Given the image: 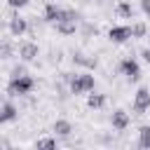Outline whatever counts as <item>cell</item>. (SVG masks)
I'll return each instance as SVG.
<instances>
[{
	"instance_id": "cell-1",
	"label": "cell",
	"mask_w": 150,
	"mask_h": 150,
	"mask_svg": "<svg viewBox=\"0 0 150 150\" xmlns=\"http://www.w3.org/2000/svg\"><path fill=\"white\" fill-rule=\"evenodd\" d=\"M68 87H70V94L80 96V94H89V91H94L96 80H94V75H89V73H75V75L70 77Z\"/></svg>"
},
{
	"instance_id": "cell-2",
	"label": "cell",
	"mask_w": 150,
	"mask_h": 150,
	"mask_svg": "<svg viewBox=\"0 0 150 150\" xmlns=\"http://www.w3.org/2000/svg\"><path fill=\"white\" fill-rule=\"evenodd\" d=\"M35 87V80L30 75H19V77H12L9 84H7V94L9 96H26L30 94Z\"/></svg>"
},
{
	"instance_id": "cell-3",
	"label": "cell",
	"mask_w": 150,
	"mask_h": 150,
	"mask_svg": "<svg viewBox=\"0 0 150 150\" xmlns=\"http://www.w3.org/2000/svg\"><path fill=\"white\" fill-rule=\"evenodd\" d=\"M117 70H120L129 82H138V80H141V66H138V61H136V59H131V56L122 59V61H120V66H117Z\"/></svg>"
},
{
	"instance_id": "cell-4",
	"label": "cell",
	"mask_w": 150,
	"mask_h": 150,
	"mask_svg": "<svg viewBox=\"0 0 150 150\" xmlns=\"http://www.w3.org/2000/svg\"><path fill=\"white\" fill-rule=\"evenodd\" d=\"M7 21H9V33H12V38H21V35H26V33L30 30L28 19H23V16H19V14H12Z\"/></svg>"
},
{
	"instance_id": "cell-5",
	"label": "cell",
	"mask_w": 150,
	"mask_h": 150,
	"mask_svg": "<svg viewBox=\"0 0 150 150\" xmlns=\"http://www.w3.org/2000/svg\"><path fill=\"white\" fill-rule=\"evenodd\" d=\"M145 110H150V89L148 87H141L134 94V112L136 115H143Z\"/></svg>"
},
{
	"instance_id": "cell-6",
	"label": "cell",
	"mask_w": 150,
	"mask_h": 150,
	"mask_svg": "<svg viewBox=\"0 0 150 150\" xmlns=\"http://www.w3.org/2000/svg\"><path fill=\"white\" fill-rule=\"evenodd\" d=\"M110 124H112V129H115V131H127V129H129V124H131V117H129V112H127V110L117 108V110H112V115H110Z\"/></svg>"
},
{
	"instance_id": "cell-7",
	"label": "cell",
	"mask_w": 150,
	"mask_h": 150,
	"mask_svg": "<svg viewBox=\"0 0 150 150\" xmlns=\"http://www.w3.org/2000/svg\"><path fill=\"white\" fill-rule=\"evenodd\" d=\"M19 56H21V61H35V59L40 56V47H38V42H33V40L21 42V45H19Z\"/></svg>"
},
{
	"instance_id": "cell-8",
	"label": "cell",
	"mask_w": 150,
	"mask_h": 150,
	"mask_svg": "<svg viewBox=\"0 0 150 150\" xmlns=\"http://www.w3.org/2000/svg\"><path fill=\"white\" fill-rule=\"evenodd\" d=\"M108 38H110L112 42L122 45V42L131 40V38H134V33H131V26H112V28L108 30Z\"/></svg>"
},
{
	"instance_id": "cell-9",
	"label": "cell",
	"mask_w": 150,
	"mask_h": 150,
	"mask_svg": "<svg viewBox=\"0 0 150 150\" xmlns=\"http://www.w3.org/2000/svg\"><path fill=\"white\" fill-rule=\"evenodd\" d=\"M54 28H56L59 35L68 38V35H75V33H77V21H75V19H61V21L54 23Z\"/></svg>"
},
{
	"instance_id": "cell-10",
	"label": "cell",
	"mask_w": 150,
	"mask_h": 150,
	"mask_svg": "<svg viewBox=\"0 0 150 150\" xmlns=\"http://www.w3.org/2000/svg\"><path fill=\"white\" fill-rule=\"evenodd\" d=\"M105 103H108V96H105V94L89 91V96H87V108H89V110L98 112V110H103V108H105Z\"/></svg>"
},
{
	"instance_id": "cell-11",
	"label": "cell",
	"mask_w": 150,
	"mask_h": 150,
	"mask_svg": "<svg viewBox=\"0 0 150 150\" xmlns=\"http://www.w3.org/2000/svg\"><path fill=\"white\" fill-rule=\"evenodd\" d=\"M63 7H59V5H54V2H47L45 5V21H49V23H56V21H61L63 19Z\"/></svg>"
},
{
	"instance_id": "cell-12",
	"label": "cell",
	"mask_w": 150,
	"mask_h": 150,
	"mask_svg": "<svg viewBox=\"0 0 150 150\" xmlns=\"http://www.w3.org/2000/svg\"><path fill=\"white\" fill-rule=\"evenodd\" d=\"M16 115H19V108H16L9 98L2 101V115H0V122L7 124V122H12V120H16Z\"/></svg>"
},
{
	"instance_id": "cell-13",
	"label": "cell",
	"mask_w": 150,
	"mask_h": 150,
	"mask_svg": "<svg viewBox=\"0 0 150 150\" xmlns=\"http://www.w3.org/2000/svg\"><path fill=\"white\" fill-rule=\"evenodd\" d=\"M52 131H54L59 138H68V136L73 134V124H70L68 120H56V122L52 124Z\"/></svg>"
},
{
	"instance_id": "cell-14",
	"label": "cell",
	"mask_w": 150,
	"mask_h": 150,
	"mask_svg": "<svg viewBox=\"0 0 150 150\" xmlns=\"http://www.w3.org/2000/svg\"><path fill=\"white\" fill-rule=\"evenodd\" d=\"M120 19H134V7H131V2H127V0H117V5H115V9H112Z\"/></svg>"
},
{
	"instance_id": "cell-15",
	"label": "cell",
	"mask_w": 150,
	"mask_h": 150,
	"mask_svg": "<svg viewBox=\"0 0 150 150\" xmlns=\"http://www.w3.org/2000/svg\"><path fill=\"white\" fill-rule=\"evenodd\" d=\"M73 61H75L77 66H84V68H96V59H91V56L84 54V52H75V54H73Z\"/></svg>"
},
{
	"instance_id": "cell-16",
	"label": "cell",
	"mask_w": 150,
	"mask_h": 150,
	"mask_svg": "<svg viewBox=\"0 0 150 150\" xmlns=\"http://www.w3.org/2000/svg\"><path fill=\"white\" fill-rule=\"evenodd\" d=\"M148 26H145V21H134L131 23V33H134V38H145L148 35Z\"/></svg>"
},
{
	"instance_id": "cell-17",
	"label": "cell",
	"mask_w": 150,
	"mask_h": 150,
	"mask_svg": "<svg viewBox=\"0 0 150 150\" xmlns=\"http://www.w3.org/2000/svg\"><path fill=\"white\" fill-rule=\"evenodd\" d=\"M56 145H59V141L56 138H49V136H42V138L35 141V148H56Z\"/></svg>"
},
{
	"instance_id": "cell-18",
	"label": "cell",
	"mask_w": 150,
	"mask_h": 150,
	"mask_svg": "<svg viewBox=\"0 0 150 150\" xmlns=\"http://www.w3.org/2000/svg\"><path fill=\"white\" fill-rule=\"evenodd\" d=\"M82 33H84L87 38H91V35H98V28H96L94 23H84V28H82Z\"/></svg>"
},
{
	"instance_id": "cell-19",
	"label": "cell",
	"mask_w": 150,
	"mask_h": 150,
	"mask_svg": "<svg viewBox=\"0 0 150 150\" xmlns=\"http://www.w3.org/2000/svg\"><path fill=\"white\" fill-rule=\"evenodd\" d=\"M26 5H28V0H7V7L9 9H21Z\"/></svg>"
},
{
	"instance_id": "cell-20",
	"label": "cell",
	"mask_w": 150,
	"mask_h": 150,
	"mask_svg": "<svg viewBox=\"0 0 150 150\" xmlns=\"http://www.w3.org/2000/svg\"><path fill=\"white\" fill-rule=\"evenodd\" d=\"M9 56H12V45H9V42H7V40H5V42H2V59H5V61H7V59H9Z\"/></svg>"
},
{
	"instance_id": "cell-21",
	"label": "cell",
	"mask_w": 150,
	"mask_h": 150,
	"mask_svg": "<svg viewBox=\"0 0 150 150\" xmlns=\"http://www.w3.org/2000/svg\"><path fill=\"white\" fill-rule=\"evenodd\" d=\"M19 75H28V73H26V66H21V63L12 68V77H19Z\"/></svg>"
},
{
	"instance_id": "cell-22",
	"label": "cell",
	"mask_w": 150,
	"mask_h": 150,
	"mask_svg": "<svg viewBox=\"0 0 150 150\" xmlns=\"http://www.w3.org/2000/svg\"><path fill=\"white\" fill-rule=\"evenodd\" d=\"M141 9H143V14L150 19V0H141Z\"/></svg>"
},
{
	"instance_id": "cell-23",
	"label": "cell",
	"mask_w": 150,
	"mask_h": 150,
	"mask_svg": "<svg viewBox=\"0 0 150 150\" xmlns=\"http://www.w3.org/2000/svg\"><path fill=\"white\" fill-rule=\"evenodd\" d=\"M141 56H143V61H145V63H150V47H145V49L141 52Z\"/></svg>"
},
{
	"instance_id": "cell-24",
	"label": "cell",
	"mask_w": 150,
	"mask_h": 150,
	"mask_svg": "<svg viewBox=\"0 0 150 150\" xmlns=\"http://www.w3.org/2000/svg\"><path fill=\"white\" fill-rule=\"evenodd\" d=\"M145 38H148V40H150V30H148V35H145Z\"/></svg>"
}]
</instances>
